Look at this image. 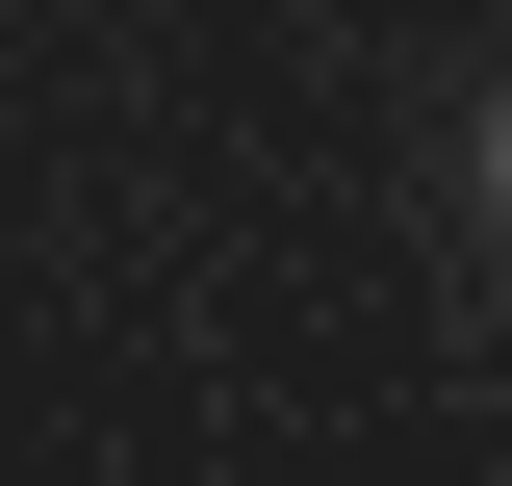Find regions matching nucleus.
Listing matches in <instances>:
<instances>
[{
	"instance_id": "nucleus-1",
	"label": "nucleus",
	"mask_w": 512,
	"mask_h": 486,
	"mask_svg": "<svg viewBox=\"0 0 512 486\" xmlns=\"http://www.w3.org/2000/svg\"><path fill=\"white\" fill-rule=\"evenodd\" d=\"M461 180H487V231H512V77H487V128H461Z\"/></svg>"
}]
</instances>
